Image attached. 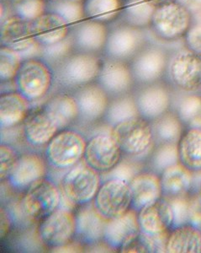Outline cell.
<instances>
[{
  "label": "cell",
  "mask_w": 201,
  "mask_h": 253,
  "mask_svg": "<svg viewBox=\"0 0 201 253\" xmlns=\"http://www.w3.org/2000/svg\"><path fill=\"white\" fill-rule=\"evenodd\" d=\"M100 53L73 51L54 65V84L63 91L73 92L97 81L103 63Z\"/></svg>",
  "instance_id": "1"
},
{
  "label": "cell",
  "mask_w": 201,
  "mask_h": 253,
  "mask_svg": "<svg viewBox=\"0 0 201 253\" xmlns=\"http://www.w3.org/2000/svg\"><path fill=\"white\" fill-rule=\"evenodd\" d=\"M110 134L124 155L131 158L139 160L151 155L155 145L152 123L141 116L111 126Z\"/></svg>",
  "instance_id": "2"
},
{
  "label": "cell",
  "mask_w": 201,
  "mask_h": 253,
  "mask_svg": "<svg viewBox=\"0 0 201 253\" xmlns=\"http://www.w3.org/2000/svg\"><path fill=\"white\" fill-rule=\"evenodd\" d=\"M102 182L101 173L83 160L67 170L61 179V193L71 205L81 206L94 201Z\"/></svg>",
  "instance_id": "3"
},
{
  "label": "cell",
  "mask_w": 201,
  "mask_h": 253,
  "mask_svg": "<svg viewBox=\"0 0 201 253\" xmlns=\"http://www.w3.org/2000/svg\"><path fill=\"white\" fill-rule=\"evenodd\" d=\"M14 83L16 90L31 103L36 102L46 97L54 85L53 69L43 58H26Z\"/></svg>",
  "instance_id": "4"
},
{
  "label": "cell",
  "mask_w": 201,
  "mask_h": 253,
  "mask_svg": "<svg viewBox=\"0 0 201 253\" xmlns=\"http://www.w3.org/2000/svg\"><path fill=\"white\" fill-rule=\"evenodd\" d=\"M87 141L85 137L76 130H61L46 145L47 163L57 170H68L84 160Z\"/></svg>",
  "instance_id": "5"
},
{
  "label": "cell",
  "mask_w": 201,
  "mask_h": 253,
  "mask_svg": "<svg viewBox=\"0 0 201 253\" xmlns=\"http://www.w3.org/2000/svg\"><path fill=\"white\" fill-rule=\"evenodd\" d=\"M191 26V12L176 1L157 7L149 27L158 39L173 42L186 36Z\"/></svg>",
  "instance_id": "6"
},
{
  "label": "cell",
  "mask_w": 201,
  "mask_h": 253,
  "mask_svg": "<svg viewBox=\"0 0 201 253\" xmlns=\"http://www.w3.org/2000/svg\"><path fill=\"white\" fill-rule=\"evenodd\" d=\"M62 199L60 188L46 176L26 190L21 207L27 217L40 221L60 207Z\"/></svg>",
  "instance_id": "7"
},
{
  "label": "cell",
  "mask_w": 201,
  "mask_h": 253,
  "mask_svg": "<svg viewBox=\"0 0 201 253\" xmlns=\"http://www.w3.org/2000/svg\"><path fill=\"white\" fill-rule=\"evenodd\" d=\"M93 202L101 215L108 220L123 215L133 208L129 182L119 178L103 180Z\"/></svg>",
  "instance_id": "8"
},
{
  "label": "cell",
  "mask_w": 201,
  "mask_h": 253,
  "mask_svg": "<svg viewBox=\"0 0 201 253\" xmlns=\"http://www.w3.org/2000/svg\"><path fill=\"white\" fill-rule=\"evenodd\" d=\"M76 229V213L67 206L61 205L40 220L38 233L44 244L57 249L73 241Z\"/></svg>",
  "instance_id": "9"
},
{
  "label": "cell",
  "mask_w": 201,
  "mask_h": 253,
  "mask_svg": "<svg viewBox=\"0 0 201 253\" xmlns=\"http://www.w3.org/2000/svg\"><path fill=\"white\" fill-rule=\"evenodd\" d=\"M1 46L20 52L24 59L41 58L43 50L32 34L31 22L16 15L1 21Z\"/></svg>",
  "instance_id": "10"
},
{
  "label": "cell",
  "mask_w": 201,
  "mask_h": 253,
  "mask_svg": "<svg viewBox=\"0 0 201 253\" xmlns=\"http://www.w3.org/2000/svg\"><path fill=\"white\" fill-rule=\"evenodd\" d=\"M144 46L142 29L120 22L109 28L103 57L130 62Z\"/></svg>",
  "instance_id": "11"
},
{
  "label": "cell",
  "mask_w": 201,
  "mask_h": 253,
  "mask_svg": "<svg viewBox=\"0 0 201 253\" xmlns=\"http://www.w3.org/2000/svg\"><path fill=\"white\" fill-rule=\"evenodd\" d=\"M123 151L113 136L109 133H98L87 141L84 161L98 172H109L123 158Z\"/></svg>",
  "instance_id": "12"
},
{
  "label": "cell",
  "mask_w": 201,
  "mask_h": 253,
  "mask_svg": "<svg viewBox=\"0 0 201 253\" xmlns=\"http://www.w3.org/2000/svg\"><path fill=\"white\" fill-rule=\"evenodd\" d=\"M172 84L184 92L201 89V54L185 50L173 57L168 68Z\"/></svg>",
  "instance_id": "13"
},
{
  "label": "cell",
  "mask_w": 201,
  "mask_h": 253,
  "mask_svg": "<svg viewBox=\"0 0 201 253\" xmlns=\"http://www.w3.org/2000/svg\"><path fill=\"white\" fill-rule=\"evenodd\" d=\"M98 82L110 97L132 92L135 79L130 62L103 57Z\"/></svg>",
  "instance_id": "14"
},
{
  "label": "cell",
  "mask_w": 201,
  "mask_h": 253,
  "mask_svg": "<svg viewBox=\"0 0 201 253\" xmlns=\"http://www.w3.org/2000/svg\"><path fill=\"white\" fill-rule=\"evenodd\" d=\"M72 93L79 110L78 120L91 124L104 118L110 96L98 82H93Z\"/></svg>",
  "instance_id": "15"
},
{
  "label": "cell",
  "mask_w": 201,
  "mask_h": 253,
  "mask_svg": "<svg viewBox=\"0 0 201 253\" xmlns=\"http://www.w3.org/2000/svg\"><path fill=\"white\" fill-rule=\"evenodd\" d=\"M141 232L138 212L132 208L123 215L107 221L103 242L111 250L121 252L135 241Z\"/></svg>",
  "instance_id": "16"
},
{
  "label": "cell",
  "mask_w": 201,
  "mask_h": 253,
  "mask_svg": "<svg viewBox=\"0 0 201 253\" xmlns=\"http://www.w3.org/2000/svg\"><path fill=\"white\" fill-rule=\"evenodd\" d=\"M135 82L147 84L161 78L167 65V57L162 49L144 46L130 61Z\"/></svg>",
  "instance_id": "17"
},
{
  "label": "cell",
  "mask_w": 201,
  "mask_h": 253,
  "mask_svg": "<svg viewBox=\"0 0 201 253\" xmlns=\"http://www.w3.org/2000/svg\"><path fill=\"white\" fill-rule=\"evenodd\" d=\"M47 167L42 156L35 152H26L19 156L7 181L13 188L26 191L34 182L46 177Z\"/></svg>",
  "instance_id": "18"
},
{
  "label": "cell",
  "mask_w": 201,
  "mask_h": 253,
  "mask_svg": "<svg viewBox=\"0 0 201 253\" xmlns=\"http://www.w3.org/2000/svg\"><path fill=\"white\" fill-rule=\"evenodd\" d=\"M109 32V25L87 19L82 20L72 26L71 37L75 50L102 54Z\"/></svg>",
  "instance_id": "19"
},
{
  "label": "cell",
  "mask_w": 201,
  "mask_h": 253,
  "mask_svg": "<svg viewBox=\"0 0 201 253\" xmlns=\"http://www.w3.org/2000/svg\"><path fill=\"white\" fill-rule=\"evenodd\" d=\"M141 230L149 235L168 234L174 227V213L172 205L162 198L138 211Z\"/></svg>",
  "instance_id": "20"
},
{
  "label": "cell",
  "mask_w": 201,
  "mask_h": 253,
  "mask_svg": "<svg viewBox=\"0 0 201 253\" xmlns=\"http://www.w3.org/2000/svg\"><path fill=\"white\" fill-rule=\"evenodd\" d=\"M107 221L108 219L101 215L94 202L81 205L76 212V238L88 246L103 242Z\"/></svg>",
  "instance_id": "21"
},
{
  "label": "cell",
  "mask_w": 201,
  "mask_h": 253,
  "mask_svg": "<svg viewBox=\"0 0 201 253\" xmlns=\"http://www.w3.org/2000/svg\"><path fill=\"white\" fill-rule=\"evenodd\" d=\"M140 115L152 122L168 112L171 96L168 89L158 84H147L135 95Z\"/></svg>",
  "instance_id": "22"
},
{
  "label": "cell",
  "mask_w": 201,
  "mask_h": 253,
  "mask_svg": "<svg viewBox=\"0 0 201 253\" xmlns=\"http://www.w3.org/2000/svg\"><path fill=\"white\" fill-rule=\"evenodd\" d=\"M32 34L42 47L59 43L68 38L72 26L59 15L47 11L31 22Z\"/></svg>",
  "instance_id": "23"
},
{
  "label": "cell",
  "mask_w": 201,
  "mask_h": 253,
  "mask_svg": "<svg viewBox=\"0 0 201 253\" xmlns=\"http://www.w3.org/2000/svg\"><path fill=\"white\" fill-rule=\"evenodd\" d=\"M60 131V126L56 118L42 107L27 118L24 124L23 135L31 145L44 146Z\"/></svg>",
  "instance_id": "24"
},
{
  "label": "cell",
  "mask_w": 201,
  "mask_h": 253,
  "mask_svg": "<svg viewBox=\"0 0 201 253\" xmlns=\"http://www.w3.org/2000/svg\"><path fill=\"white\" fill-rule=\"evenodd\" d=\"M133 193V209L139 211L163 198L161 175L155 171L138 173L129 182Z\"/></svg>",
  "instance_id": "25"
},
{
  "label": "cell",
  "mask_w": 201,
  "mask_h": 253,
  "mask_svg": "<svg viewBox=\"0 0 201 253\" xmlns=\"http://www.w3.org/2000/svg\"><path fill=\"white\" fill-rule=\"evenodd\" d=\"M31 101L19 91L3 93L0 97L1 128L9 129L26 121L28 118Z\"/></svg>",
  "instance_id": "26"
},
{
  "label": "cell",
  "mask_w": 201,
  "mask_h": 253,
  "mask_svg": "<svg viewBox=\"0 0 201 253\" xmlns=\"http://www.w3.org/2000/svg\"><path fill=\"white\" fill-rule=\"evenodd\" d=\"M163 198L172 199L191 193L194 172L180 162L168 167L161 173Z\"/></svg>",
  "instance_id": "27"
},
{
  "label": "cell",
  "mask_w": 201,
  "mask_h": 253,
  "mask_svg": "<svg viewBox=\"0 0 201 253\" xmlns=\"http://www.w3.org/2000/svg\"><path fill=\"white\" fill-rule=\"evenodd\" d=\"M166 253H201V228L192 224L174 226L168 236Z\"/></svg>",
  "instance_id": "28"
},
{
  "label": "cell",
  "mask_w": 201,
  "mask_h": 253,
  "mask_svg": "<svg viewBox=\"0 0 201 253\" xmlns=\"http://www.w3.org/2000/svg\"><path fill=\"white\" fill-rule=\"evenodd\" d=\"M179 162L192 172L201 171V126H190L178 142Z\"/></svg>",
  "instance_id": "29"
},
{
  "label": "cell",
  "mask_w": 201,
  "mask_h": 253,
  "mask_svg": "<svg viewBox=\"0 0 201 253\" xmlns=\"http://www.w3.org/2000/svg\"><path fill=\"white\" fill-rule=\"evenodd\" d=\"M43 107L56 118L61 130L67 128L79 118L78 103L72 93L62 90L52 95Z\"/></svg>",
  "instance_id": "30"
},
{
  "label": "cell",
  "mask_w": 201,
  "mask_h": 253,
  "mask_svg": "<svg viewBox=\"0 0 201 253\" xmlns=\"http://www.w3.org/2000/svg\"><path fill=\"white\" fill-rule=\"evenodd\" d=\"M125 3L121 0H85L84 14L87 20L109 24L120 20Z\"/></svg>",
  "instance_id": "31"
},
{
  "label": "cell",
  "mask_w": 201,
  "mask_h": 253,
  "mask_svg": "<svg viewBox=\"0 0 201 253\" xmlns=\"http://www.w3.org/2000/svg\"><path fill=\"white\" fill-rule=\"evenodd\" d=\"M140 116L135 95L127 93L110 98L109 107L103 119L109 126H113Z\"/></svg>",
  "instance_id": "32"
},
{
  "label": "cell",
  "mask_w": 201,
  "mask_h": 253,
  "mask_svg": "<svg viewBox=\"0 0 201 253\" xmlns=\"http://www.w3.org/2000/svg\"><path fill=\"white\" fill-rule=\"evenodd\" d=\"M152 123L156 142L160 143H178L181 137L183 122L176 113L168 112Z\"/></svg>",
  "instance_id": "33"
},
{
  "label": "cell",
  "mask_w": 201,
  "mask_h": 253,
  "mask_svg": "<svg viewBox=\"0 0 201 253\" xmlns=\"http://www.w3.org/2000/svg\"><path fill=\"white\" fill-rule=\"evenodd\" d=\"M157 7L147 0H139L125 4L120 20L122 23L143 29L150 26Z\"/></svg>",
  "instance_id": "34"
},
{
  "label": "cell",
  "mask_w": 201,
  "mask_h": 253,
  "mask_svg": "<svg viewBox=\"0 0 201 253\" xmlns=\"http://www.w3.org/2000/svg\"><path fill=\"white\" fill-rule=\"evenodd\" d=\"M47 11L57 14L72 26L86 19L84 3L72 0H48Z\"/></svg>",
  "instance_id": "35"
},
{
  "label": "cell",
  "mask_w": 201,
  "mask_h": 253,
  "mask_svg": "<svg viewBox=\"0 0 201 253\" xmlns=\"http://www.w3.org/2000/svg\"><path fill=\"white\" fill-rule=\"evenodd\" d=\"M179 162L178 143H160L154 147L151 154L152 171L161 175L168 167Z\"/></svg>",
  "instance_id": "36"
},
{
  "label": "cell",
  "mask_w": 201,
  "mask_h": 253,
  "mask_svg": "<svg viewBox=\"0 0 201 253\" xmlns=\"http://www.w3.org/2000/svg\"><path fill=\"white\" fill-rule=\"evenodd\" d=\"M24 58L20 52L9 46H1L0 48V80L1 83L14 82L20 70Z\"/></svg>",
  "instance_id": "37"
},
{
  "label": "cell",
  "mask_w": 201,
  "mask_h": 253,
  "mask_svg": "<svg viewBox=\"0 0 201 253\" xmlns=\"http://www.w3.org/2000/svg\"><path fill=\"white\" fill-rule=\"evenodd\" d=\"M177 115L184 124L201 126V96L187 95L178 102Z\"/></svg>",
  "instance_id": "38"
},
{
  "label": "cell",
  "mask_w": 201,
  "mask_h": 253,
  "mask_svg": "<svg viewBox=\"0 0 201 253\" xmlns=\"http://www.w3.org/2000/svg\"><path fill=\"white\" fill-rule=\"evenodd\" d=\"M15 15L32 22L47 12V0H20L13 3Z\"/></svg>",
  "instance_id": "39"
},
{
  "label": "cell",
  "mask_w": 201,
  "mask_h": 253,
  "mask_svg": "<svg viewBox=\"0 0 201 253\" xmlns=\"http://www.w3.org/2000/svg\"><path fill=\"white\" fill-rule=\"evenodd\" d=\"M141 164L137 159L122 158L121 162L109 172L101 174L102 181L109 178H119L130 182L138 173L141 172Z\"/></svg>",
  "instance_id": "40"
},
{
  "label": "cell",
  "mask_w": 201,
  "mask_h": 253,
  "mask_svg": "<svg viewBox=\"0 0 201 253\" xmlns=\"http://www.w3.org/2000/svg\"><path fill=\"white\" fill-rule=\"evenodd\" d=\"M73 51H75L74 46L70 34L68 38L59 43L43 47L41 58H43L44 60H46L52 66Z\"/></svg>",
  "instance_id": "41"
},
{
  "label": "cell",
  "mask_w": 201,
  "mask_h": 253,
  "mask_svg": "<svg viewBox=\"0 0 201 253\" xmlns=\"http://www.w3.org/2000/svg\"><path fill=\"white\" fill-rule=\"evenodd\" d=\"M20 155L9 144H1L0 146V179L7 180Z\"/></svg>",
  "instance_id": "42"
},
{
  "label": "cell",
  "mask_w": 201,
  "mask_h": 253,
  "mask_svg": "<svg viewBox=\"0 0 201 253\" xmlns=\"http://www.w3.org/2000/svg\"><path fill=\"white\" fill-rule=\"evenodd\" d=\"M187 221L201 228V197L199 193L188 195L186 206Z\"/></svg>",
  "instance_id": "43"
},
{
  "label": "cell",
  "mask_w": 201,
  "mask_h": 253,
  "mask_svg": "<svg viewBox=\"0 0 201 253\" xmlns=\"http://www.w3.org/2000/svg\"><path fill=\"white\" fill-rule=\"evenodd\" d=\"M187 43L190 46V50L201 54V26H191L189 32L187 33Z\"/></svg>",
  "instance_id": "44"
},
{
  "label": "cell",
  "mask_w": 201,
  "mask_h": 253,
  "mask_svg": "<svg viewBox=\"0 0 201 253\" xmlns=\"http://www.w3.org/2000/svg\"><path fill=\"white\" fill-rule=\"evenodd\" d=\"M177 2L186 7L190 12L201 9V0H177Z\"/></svg>",
  "instance_id": "45"
},
{
  "label": "cell",
  "mask_w": 201,
  "mask_h": 253,
  "mask_svg": "<svg viewBox=\"0 0 201 253\" xmlns=\"http://www.w3.org/2000/svg\"><path fill=\"white\" fill-rule=\"evenodd\" d=\"M147 1L152 3L156 7H158V6L164 5V4L172 3V2H176L177 0H147Z\"/></svg>",
  "instance_id": "46"
},
{
  "label": "cell",
  "mask_w": 201,
  "mask_h": 253,
  "mask_svg": "<svg viewBox=\"0 0 201 253\" xmlns=\"http://www.w3.org/2000/svg\"><path fill=\"white\" fill-rule=\"evenodd\" d=\"M122 2H123L125 4H127V3H133V2H136V1H139V0H121Z\"/></svg>",
  "instance_id": "47"
},
{
  "label": "cell",
  "mask_w": 201,
  "mask_h": 253,
  "mask_svg": "<svg viewBox=\"0 0 201 253\" xmlns=\"http://www.w3.org/2000/svg\"><path fill=\"white\" fill-rule=\"evenodd\" d=\"M7 1H9V2H10V3H15L19 2V1H20V0H7Z\"/></svg>",
  "instance_id": "48"
},
{
  "label": "cell",
  "mask_w": 201,
  "mask_h": 253,
  "mask_svg": "<svg viewBox=\"0 0 201 253\" xmlns=\"http://www.w3.org/2000/svg\"><path fill=\"white\" fill-rule=\"evenodd\" d=\"M199 194L201 195V183H200V188H199Z\"/></svg>",
  "instance_id": "49"
},
{
  "label": "cell",
  "mask_w": 201,
  "mask_h": 253,
  "mask_svg": "<svg viewBox=\"0 0 201 253\" xmlns=\"http://www.w3.org/2000/svg\"><path fill=\"white\" fill-rule=\"evenodd\" d=\"M72 1H77V2H83V3H84L85 0H72Z\"/></svg>",
  "instance_id": "50"
},
{
  "label": "cell",
  "mask_w": 201,
  "mask_h": 253,
  "mask_svg": "<svg viewBox=\"0 0 201 253\" xmlns=\"http://www.w3.org/2000/svg\"><path fill=\"white\" fill-rule=\"evenodd\" d=\"M47 1H48V0H47Z\"/></svg>",
  "instance_id": "51"
}]
</instances>
